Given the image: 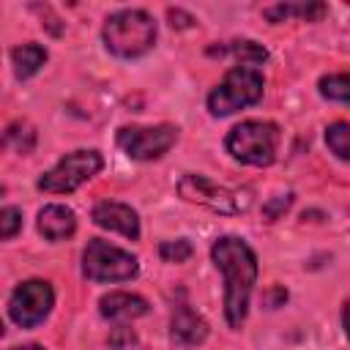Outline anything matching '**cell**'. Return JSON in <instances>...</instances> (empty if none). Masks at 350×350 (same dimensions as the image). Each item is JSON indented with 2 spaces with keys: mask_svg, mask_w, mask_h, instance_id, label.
Instances as JSON below:
<instances>
[{
  "mask_svg": "<svg viewBox=\"0 0 350 350\" xmlns=\"http://www.w3.org/2000/svg\"><path fill=\"white\" fill-rule=\"evenodd\" d=\"M211 257L224 273V314L230 328H241L249 312V295L257 282V257L246 241L224 235L213 243Z\"/></svg>",
  "mask_w": 350,
  "mask_h": 350,
  "instance_id": "cell-1",
  "label": "cell"
},
{
  "mask_svg": "<svg viewBox=\"0 0 350 350\" xmlns=\"http://www.w3.org/2000/svg\"><path fill=\"white\" fill-rule=\"evenodd\" d=\"M156 41V22L139 8L118 11L104 25V44L118 57H139Z\"/></svg>",
  "mask_w": 350,
  "mask_h": 350,
  "instance_id": "cell-2",
  "label": "cell"
},
{
  "mask_svg": "<svg viewBox=\"0 0 350 350\" xmlns=\"http://www.w3.org/2000/svg\"><path fill=\"white\" fill-rule=\"evenodd\" d=\"M262 98V74L254 66H235L227 71L219 88L208 96V109L216 118L232 115L243 107H252Z\"/></svg>",
  "mask_w": 350,
  "mask_h": 350,
  "instance_id": "cell-3",
  "label": "cell"
},
{
  "mask_svg": "<svg viewBox=\"0 0 350 350\" xmlns=\"http://www.w3.org/2000/svg\"><path fill=\"white\" fill-rule=\"evenodd\" d=\"M227 150L241 164L252 167H268L276 159L279 145V129L268 120H243L227 134Z\"/></svg>",
  "mask_w": 350,
  "mask_h": 350,
  "instance_id": "cell-4",
  "label": "cell"
},
{
  "mask_svg": "<svg viewBox=\"0 0 350 350\" xmlns=\"http://www.w3.org/2000/svg\"><path fill=\"white\" fill-rule=\"evenodd\" d=\"M178 194L186 202H197V205L224 213V216L243 213L252 205L249 189H227V186H219V183L208 180L205 175H194V172H189L178 180Z\"/></svg>",
  "mask_w": 350,
  "mask_h": 350,
  "instance_id": "cell-5",
  "label": "cell"
},
{
  "mask_svg": "<svg viewBox=\"0 0 350 350\" xmlns=\"http://www.w3.org/2000/svg\"><path fill=\"white\" fill-rule=\"evenodd\" d=\"M137 271H139V262L134 254L101 238H93L82 254V273L90 282H126V279H134Z\"/></svg>",
  "mask_w": 350,
  "mask_h": 350,
  "instance_id": "cell-6",
  "label": "cell"
},
{
  "mask_svg": "<svg viewBox=\"0 0 350 350\" xmlns=\"http://www.w3.org/2000/svg\"><path fill=\"white\" fill-rule=\"evenodd\" d=\"M104 167V159L98 150H74L63 156L46 175L38 178V189L49 194H71L85 180H90Z\"/></svg>",
  "mask_w": 350,
  "mask_h": 350,
  "instance_id": "cell-7",
  "label": "cell"
},
{
  "mask_svg": "<svg viewBox=\"0 0 350 350\" xmlns=\"http://www.w3.org/2000/svg\"><path fill=\"white\" fill-rule=\"evenodd\" d=\"M178 139L175 126H123L118 131V145L137 161H150L164 156Z\"/></svg>",
  "mask_w": 350,
  "mask_h": 350,
  "instance_id": "cell-8",
  "label": "cell"
},
{
  "mask_svg": "<svg viewBox=\"0 0 350 350\" xmlns=\"http://www.w3.org/2000/svg\"><path fill=\"white\" fill-rule=\"evenodd\" d=\"M55 304V293L49 287V282L44 279H30V282H22L11 298H8V317L22 325V328H33L38 325L49 309Z\"/></svg>",
  "mask_w": 350,
  "mask_h": 350,
  "instance_id": "cell-9",
  "label": "cell"
},
{
  "mask_svg": "<svg viewBox=\"0 0 350 350\" xmlns=\"http://www.w3.org/2000/svg\"><path fill=\"white\" fill-rule=\"evenodd\" d=\"M93 221H96L98 227L112 230V232H120V235H126V238H131V241L139 238V219H137V213H134L129 205H123V202H112V200L98 202V205L93 208Z\"/></svg>",
  "mask_w": 350,
  "mask_h": 350,
  "instance_id": "cell-10",
  "label": "cell"
},
{
  "mask_svg": "<svg viewBox=\"0 0 350 350\" xmlns=\"http://www.w3.org/2000/svg\"><path fill=\"white\" fill-rule=\"evenodd\" d=\"M77 230V216L66 205H46L38 213V232L46 241H63L71 238Z\"/></svg>",
  "mask_w": 350,
  "mask_h": 350,
  "instance_id": "cell-11",
  "label": "cell"
},
{
  "mask_svg": "<svg viewBox=\"0 0 350 350\" xmlns=\"http://www.w3.org/2000/svg\"><path fill=\"white\" fill-rule=\"evenodd\" d=\"M170 328H172V342L178 345H200L208 336V323L197 312H191L186 304H180L172 312Z\"/></svg>",
  "mask_w": 350,
  "mask_h": 350,
  "instance_id": "cell-12",
  "label": "cell"
},
{
  "mask_svg": "<svg viewBox=\"0 0 350 350\" xmlns=\"http://www.w3.org/2000/svg\"><path fill=\"white\" fill-rule=\"evenodd\" d=\"M98 309L104 317L109 320H134V317H142L148 314V301L142 295H134V293H109L98 301Z\"/></svg>",
  "mask_w": 350,
  "mask_h": 350,
  "instance_id": "cell-13",
  "label": "cell"
},
{
  "mask_svg": "<svg viewBox=\"0 0 350 350\" xmlns=\"http://www.w3.org/2000/svg\"><path fill=\"white\" fill-rule=\"evenodd\" d=\"M11 63L16 79H30L44 63H46V49L41 44H22L11 49Z\"/></svg>",
  "mask_w": 350,
  "mask_h": 350,
  "instance_id": "cell-14",
  "label": "cell"
},
{
  "mask_svg": "<svg viewBox=\"0 0 350 350\" xmlns=\"http://www.w3.org/2000/svg\"><path fill=\"white\" fill-rule=\"evenodd\" d=\"M265 19L271 22H287L293 16H301L306 22H317L323 14H325V5L323 3H282V5H271L262 11Z\"/></svg>",
  "mask_w": 350,
  "mask_h": 350,
  "instance_id": "cell-15",
  "label": "cell"
},
{
  "mask_svg": "<svg viewBox=\"0 0 350 350\" xmlns=\"http://www.w3.org/2000/svg\"><path fill=\"white\" fill-rule=\"evenodd\" d=\"M224 52H232L241 60V66H254V63H262L268 57V52L254 41H232L230 46H219V49L211 46L208 49V55H224Z\"/></svg>",
  "mask_w": 350,
  "mask_h": 350,
  "instance_id": "cell-16",
  "label": "cell"
},
{
  "mask_svg": "<svg viewBox=\"0 0 350 350\" xmlns=\"http://www.w3.org/2000/svg\"><path fill=\"white\" fill-rule=\"evenodd\" d=\"M320 93L328 101H350V74H328L320 79Z\"/></svg>",
  "mask_w": 350,
  "mask_h": 350,
  "instance_id": "cell-17",
  "label": "cell"
},
{
  "mask_svg": "<svg viewBox=\"0 0 350 350\" xmlns=\"http://www.w3.org/2000/svg\"><path fill=\"white\" fill-rule=\"evenodd\" d=\"M325 142L331 153H336L342 161H350V126L347 123H331L325 129Z\"/></svg>",
  "mask_w": 350,
  "mask_h": 350,
  "instance_id": "cell-18",
  "label": "cell"
},
{
  "mask_svg": "<svg viewBox=\"0 0 350 350\" xmlns=\"http://www.w3.org/2000/svg\"><path fill=\"white\" fill-rule=\"evenodd\" d=\"M191 243L186 241V238H178V241H164L161 246H159V254H161V260L164 262H186L189 257H191Z\"/></svg>",
  "mask_w": 350,
  "mask_h": 350,
  "instance_id": "cell-19",
  "label": "cell"
},
{
  "mask_svg": "<svg viewBox=\"0 0 350 350\" xmlns=\"http://www.w3.org/2000/svg\"><path fill=\"white\" fill-rule=\"evenodd\" d=\"M19 227H22V211L14 208V205H5V208L0 211V238H3V241L14 238Z\"/></svg>",
  "mask_w": 350,
  "mask_h": 350,
  "instance_id": "cell-20",
  "label": "cell"
},
{
  "mask_svg": "<svg viewBox=\"0 0 350 350\" xmlns=\"http://www.w3.org/2000/svg\"><path fill=\"white\" fill-rule=\"evenodd\" d=\"M290 202H293V197H290V194H282V197H276V200L265 202V205H262V216H265V221L279 219V213H284V211L290 208Z\"/></svg>",
  "mask_w": 350,
  "mask_h": 350,
  "instance_id": "cell-21",
  "label": "cell"
},
{
  "mask_svg": "<svg viewBox=\"0 0 350 350\" xmlns=\"http://www.w3.org/2000/svg\"><path fill=\"white\" fill-rule=\"evenodd\" d=\"M131 342H134V334H131L126 325H118V328H115V334L109 336V345H112L115 350H123V347H126V345H131Z\"/></svg>",
  "mask_w": 350,
  "mask_h": 350,
  "instance_id": "cell-22",
  "label": "cell"
},
{
  "mask_svg": "<svg viewBox=\"0 0 350 350\" xmlns=\"http://www.w3.org/2000/svg\"><path fill=\"white\" fill-rule=\"evenodd\" d=\"M170 19H172V22H170L172 27H189V25L194 22V19H191L189 14H183L180 8H170Z\"/></svg>",
  "mask_w": 350,
  "mask_h": 350,
  "instance_id": "cell-23",
  "label": "cell"
},
{
  "mask_svg": "<svg viewBox=\"0 0 350 350\" xmlns=\"http://www.w3.org/2000/svg\"><path fill=\"white\" fill-rule=\"evenodd\" d=\"M342 325H345V334L350 339V301L345 304V312H342Z\"/></svg>",
  "mask_w": 350,
  "mask_h": 350,
  "instance_id": "cell-24",
  "label": "cell"
},
{
  "mask_svg": "<svg viewBox=\"0 0 350 350\" xmlns=\"http://www.w3.org/2000/svg\"><path fill=\"white\" fill-rule=\"evenodd\" d=\"M14 350H44V347H38V345H25V347H14Z\"/></svg>",
  "mask_w": 350,
  "mask_h": 350,
  "instance_id": "cell-25",
  "label": "cell"
}]
</instances>
